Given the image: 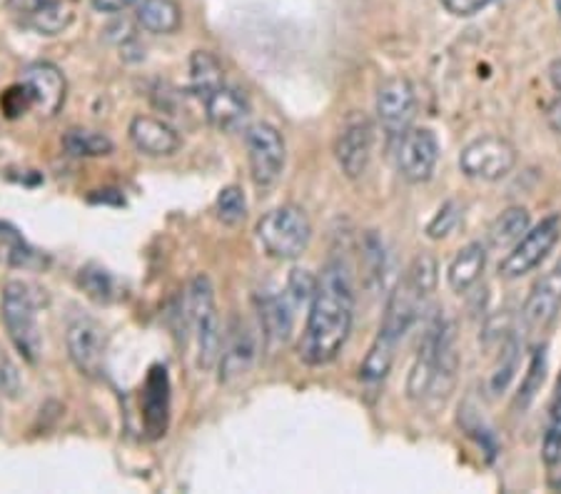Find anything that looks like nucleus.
<instances>
[{
	"mask_svg": "<svg viewBox=\"0 0 561 494\" xmlns=\"http://www.w3.org/2000/svg\"><path fill=\"white\" fill-rule=\"evenodd\" d=\"M557 11L561 13V0H557Z\"/></svg>",
	"mask_w": 561,
	"mask_h": 494,
	"instance_id": "39",
	"label": "nucleus"
},
{
	"mask_svg": "<svg viewBox=\"0 0 561 494\" xmlns=\"http://www.w3.org/2000/svg\"><path fill=\"white\" fill-rule=\"evenodd\" d=\"M457 337L455 325L437 320L424 335L417 359H414L407 392L412 400L424 402L430 398H445L457 377Z\"/></svg>",
	"mask_w": 561,
	"mask_h": 494,
	"instance_id": "3",
	"label": "nucleus"
},
{
	"mask_svg": "<svg viewBox=\"0 0 561 494\" xmlns=\"http://www.w3.org/2000/svg\"><path fill=\"white\" fill-rule=\"evenodd\" d=\"M375 150V128L365 115H355L350 118L334 140V158L337 165L347 177L357 180L367 173L369 160H373Z\"/></svg>",
	"mask_w": 561,
	"mask_h": 494,
	"instance_id": "12",
	"label": "nucleus"
},
{
	"mask_svg": "<svg viewBox=\"0 0 561 494\" xmlns=\"http://www.w3.org/2000/svg\"><path fill=\"white\" fill-rule=\"evenodd\" d=\"M80 287H83V290L90 295V298L93 300H101V302H107L113 298V277L105 273V269H101V267H85V269H80Z\"/></svg>",
	"mask_w": 561,
	"mask_h": 494,
	"instance_id": "30",
	"label": "nucleus"
},
{
	"mask_svg": "<svg viewBox=\"0 0 561 494\" xmlns=\"http://www.w3.org/2000/svg\"><path fill=\"white\" fill-rule=\"evenodd\" d=\"M437 260L432 255H417L412 260V265L407 267V273L389 295L377 340L392 347L400 345V340L420 320L422 310L427 308L434 287H437Z\"/></svg>",
	"mask_w": 561,
	"mask_h": 494,
	"instance_id": "2",
	"label": "nucleus"
},
{
	"mask_svg": "<svg viewBox=\"0 0 561 494\" xmlns=\"http://www.w3.org/2000/svg\"><path fill=\"white\" fill-rule=\"evenodd\" d=\"M514 165H517V148L502 135H482L469 142L459 156L461 173L472 180H484V183L506 177Z\"/></svg>",
	"mask_w": 561,
	"mask_h": 494,
	"instance_id": "8",
	"label": "nucleus"
},
{
	"mask_svg": "<svg viewBox=\"0 0 561 494\" xmlns=\"http://www.w3.org/2000/svg\"><path fill=\"white\" fill-rule=\"evenodd\" d=\"M293 305L295 300L289 298L287 290L283 298H277V295H267V298L260 302V320H262V328L267 332V337L283 340V343L289 337V332H293V322H295Z\"/></svg>",
	"mask_w": 561,
	"mask_h": 494,
	"instance_id": "25",
	"label": "nucleus"
},
{
	"mask_svg": "<svg viewBox=\"0 0 561 494\" xmlns=\"http://www.w3.org/2000/svg\"><path fill=\"white\" fill-rule=\"evenodd\" d=\"M103 349H105L103 330L95 320L78 318L68 328V355L72 359V365H76L83 375L88 377L101 375Z\"/></svg>",
	"mask_w": 561,
	"mask_h": 494,
	"instance_id": "15",
	"label": "nucleus"
},
{
	"mask_svg": "<svg viewBox=\"0 0 561 494\" xmlns=\"http://www.w3.org/2000/svg\"><path fill=\"white\" fill-rule=\"evenodd\" d=\"M255 232L262 250L277 260L300 257L312 240L310 218L297 205H279L262 215Z\"/></svg>",
	"mask_w": 561,
	"mask_h": 494,
	"instance_id": "6",
	"label": "nucleus"
},
{
	"mask_svg": "<svg viewBox=\"0 0 561 494\" xmlns=\"http://www.w3.org/2000/svg\"><path fill=\"white\" fill-rule=\"evenodd\" d=\"M547 120L551 128L561 135V97H557V101L547 107Z\"/></svg>",
	"mask_w": 561,
	"mask_h": 494,
	"instance_id": "37",
	"label": "nucleus"
},
{
	"mask_svg": "<svg viewBox=\"0 0 561 494\" xmlns=\"http://www.w3.org/2000/svg\"><path fill=\"white\" fill-rule=\"evenodd\" d=\"M185 320L193 328L197 343V367L201 370H213L220 363L222 353V332H220V314H217L215 290L207 275L193 277L187 287L185 298Z\"/></svg>",
	"mask_w": 561,
	"mask_h": 494,
	"instance_id": "4",
	"label": "nucleus"
},
{
	"mask_svg": "<svg viewBox=\"0 0 561 494\" xmlns=\"http://www.w3.org/2000/svg\"><path fill=\"white\" fill-rule=\"evenodd\" d=\"M545 377H547V357H545V349H537V355L531 357L529 372H527V377H524V384H522V392L517 400V404H522V410L527 407L534 398H537L541 384H545Z\"/></svg>",
	"mask_w": 561,
	"mask_h": 494,
	"instance_id": "31",
	"label": "nucleus"
},
{
	"mask_svg": "<svg viewBox=\"0 0 561 494\" xmlns=\"http://www.w3.org/2000/svg\"><path fill=\"white\" fill-rule=\"evenodd\" d=\"M549 78H551V85H554L559 93H561V58L551 62L549 68Z\"/></svg>",
	"mask_w": 561,
	"mask_h": 494,
	"instance_id": "38",
	"label": "nucleus"
},
{
	"mask_svg": "<svg viewBox=\"0 0 561 494\" xmlns=\"http://www.w3.org/2000/svg\"><path fill=\"white\" fill-rule=\"evenodd\" d=\"M135 21H138L142 31L170 35L183 23V11H180L175 0H140L138 11H135Z\"/></svg>",
	"mask_w": 561,
	"mask_h": 494,
	"instance_id": "21",
	"label": "nucleus"
},
{
	"mask_svg": "<svg viewBox=\"0 0 561 494\" xmlns=\"http://www.w3.org/2000/svg\"><path fill=\"white\" fill-rule=\"evenodd\" d=\"M317 290V277H312L307 269H293L287 280V295L295 300V305L312 302Z\"/></svg>",
	"mask_w": 561,
	"mask_h": 494,
	"instance_id": "32",
	"label": "nucleus"
},
{
	"mask_svg": "<svg viewBox=\"0 0 561 494\" xmlns=\"http://www.w3.org/2000/svg\"><path fill=\"white\" fill-rule=\"evenodd\" d=\"M559 238L561 215L551 212L537 225V228H529L527 235L512 248V253L500 263V275L504 280H517V277L537 269L541 265V260H545L551 253V248L557 245Z\"/></svg>",
	"mask_w": 561,
	"mask_h": 494,
	"instance_id": "9",
	"label": "nucleus"
},
{
	"mask_svg": "<svg viewBox=\"0 0 561 494\" xmlns=\"http://www.w3.org/2000/svg\"><path fill=\"white\" fill-rule=\"evenodd\" d=\"M21 83L28 88L33 107L41 115L53 118V115L60 113L68 95V85L56 66H50V62H33V66L23 70Z\"/></svg>",
	"mask_w": 561,
	"mask_h": 494,
	"instance_id": "13",
	"label": "nucleus"
},
{
	"mask_svg": "<svg viewBox=\"0 0 561 494\" xmlns=\"http://www.w3.org/2000/svg\"><path fill=\"white\" fill-rule=\"evenodd\" d=\"M128 133H130L133 146L148 158L175 156L180 146H183V140H180V135L173 125H168L165 120L150 118V115H138V118H133Z\"/></svg>",
	"mask_w": 561,
	"mask_h": 494,
	"instance_id": "17",
	"label": "nucleus"
},
{
	"mask_svg": "<svg viewBox=\"0 0 561 494\" xmlns=\"http://www.w3.org/2000/svg\"><path fill=\"white\" fill-rule=\"evenodd\" d=\"M250 175L257 191H273L285 173L287 146L283 133L270 123H255L245 130Z\"/></svg>",
	"mask_w": 561,
	"mask_h": 494,
	"instance_id": "7",
	"label": "nucleus"
},
{
	"mask_svg": "<svg viewBox=\"0 0 561 494\" xmlns=\"http://www.w3.org/2000/svg\"><path fill=\"white\" fill-rule=\"evenodd\" d=\"M245 218H248L245 193H242L238 185L225 187V191L217 195V220L228 225V228H238V225L245 222Z\"/></svg>",
	"mask_w": 561,
	"mask_h": 494,
	"instance_id": "28",
	"label": "nucleus"
},
{
	"mask_svg": "<svg viewBox=\"0 0 561 494\" xmlns=\"http://www.w3.org/2000/svg\"><path fill=\"white\" fill-rule=\"evenodd\" d=\"M439 160V140L430 128H410L397 148V168L407 183L420 185L434 175Z\"/></svg>",
	"mask_w": 561,
	"mask_h": 494,
	"instance_id": "11",
	"label": "nucleus"
},
{
	"mask_svg": "<svg viewBox=\"0 0 561 494\" xmlns=\"http://www.w3.org/2000/svg\"><path fill=\"white\" fill-rule=\"evenodd\" d=\"M76 18V3L72 0H53V3H41L33 11L23 15L28 28L41 35H58L68 28Z\"/></svg>",
	"mask_w": 561,
	"mask_h": 494,
	"instance_id": "22",
	"label": "nucleus"
},
{
	"mask_svg": "<svg viewBox=\"0 0 561 494\" xmlns=\"http://www.w3.org/2000/svg\"><path fill=\"white\" fill-rule=\"evenodd\" d=\"M0 105H3V111L11 115V118H15V115L31 111L33 97L28 93V88L21 83V85H15V88L8 90V93L0 97Z\"/></svg>",
	"mask_w": 561,
	"mask_h": 494,
	"instance_id": "34",
	"label": "nucleus"
},
{
	"mask_svg": "<svg viewBox=\"0 0 561 494\" xmlns=\"http://www.w3.org/2000/svg\"><path fill=\"white\" fill-rule=\"evenodd\" d=\"M492 3H496V0H442V5H445L447 11L457 18L477 15L479 11H484V8Z\"/></svg>",
	"mask_w": 561,
	"mask_h": 494,
	"instance_id": "35",
	"label": "nucleus"
},
{
	"mask_svg": "<svg viewBox=\"0 0 561 494\" xmlns=\"http://www.w3.org/2000/svg\"><path fill=\"white\" fill-rule=\"evenodd\" d=\"M545 462L561 464V377H559L557 398L551 402V410H549V422L545 433Z\"/></svg>",
	"mask_w": 561,
	"mask_h": 494,
	"instance_id": "29",
	"label": "nucleus"
},
{
	"mask_svg": "<svg viewBox=\"0 0 561 494\" xmlns=\"http://www.w3.org/2000/svg\"><path fill=\"white\" fill-rule=\"evenodd\" d=\"M0 318H3L13 347L23 355L25 363H38L43 337L38 325V302H35L31 285H25L23 280H11L3 287Z\"/></svg>",
	"mask_w": 561,
	"mask_h": 494,
	"instance_id": "5",
	"label": "nucleus"
},
{
	"mask_svg": "<svg viewBox=\"0 0 561 494\" xmlns=\"http://www.w3.org/2000/svg\"><path fill=\"white\" fill-rule=\"evenodd\" d=\"M257 357V337L248 322L234 320L228 332V337L222 340V353H220V380L230 382L234 377L245 375L252 363Z\"/></svg>",
	"mask_w": 561,
	"mask_h": 494,
	"instance_id": "16",
	"label": "nucleus"
},
{
	"mask_svg": "<svg viewBox=\"0 0 561 494\" xmlns=\"http://www.w3.org/2000/svg\"><path fill=\"white\" fill-rule=\"evenodd\" d=\"M205 115L213 128L222 133H232L242 128L245 120L250 118V101L242 90L232 85H222L205 101Z\"/></svg>",
	"mask_w": 561,
	"mask_h": 494,
	"instance_id": "18",
	"label": "nucleus"
},
{
	"mask_svg": "<svg viewBox=\"0 0 561 494\" xmlns=\"http://www.w3.org/2000/svg\"><path fill=\"white\" fill-rule=\"evenodd\" d=\"M62 148L76 158H103L113 152V140L98 130L70 128L62 135Z\"/></svg>",
	"mask_w": 561,
	"mask_h": 494,
	"instance_id": "26",
	"label": "nucleus"
},
{
	"mask_svg": "<svg viewBox=\"0 0 561 494\" xmlns=\"http://www.w3.org/2000/svg\"><path fill=\"white\" fill-rule=\"evenodd\" d=\"M459 220V208L457 203H447L445 208H442L437 215H434V220L427 225V235L439 240V238H447L451 228H455Z\"/></svg>",
	"mask_w": 561,
	"mask_h": 494,
	"instance_id": "33",
	"label": "nucleus"
},
{
	"mask_svg": "<svg viewBox=\"0 0 561 494\" xmlns=\"http://www.w3.org/2000/svg\"><path fill=\"white\" fill-rule=\"evenodd\" d=\"M225 85V73L220 60L207 50H195L190 58V90L205 103L215 90Z\"/></svg>",
	"mask_w": 561,
	"mask_h": 494,
	"instance_id": "23",
	"label": "nucleus"
},
{
	"mask_svg": "<svg viewBox=\"0 0 561 494\" xmlns=\"http://www.w3.org/2000/svg\"><path fill=\"white\" fill-rule=\"evenodd\" d=\"M95 11L101 13H123L125 8H130L138 3V0H90Z\"/></svg>",
	"mask_w": 561,
	"mask_h": 494,
	"instance_id": "36",
	"label": "nucleus"
},
{
	"mask_svg": "<svg viewBox=\"0 0 561 494\" xmlns=\"http://www.w3.org/2000/svg\"><path fill=\"white\" fill-rule=\"evenodd\" d=\"M529 225H531V218H529L527 208L504 210L500 218L490 225V232H486L490 248H494V250L514 248L524 235H527Z\"/></svg>",
	"mask_w": 561,
	"mask_h": 494,
	"instance_id": "24",
	"label": "nucleus"
},
{
	"mask_svg": "<svg viewBox=\"0 0 561 494\" xmlns=\"http://www.w3.org/2000/svg\"><path fill=\"white\" fill-rule=\"evenodd\" d=\"M355 320V290L342 260H332L317 277V290L300 340V357L310 367H322L337 359L347 345Z\"/></svg>",
	"mask_w": 561,
	"mask_h": 494,
	"instance_id": "1",
	"label": "nucleus"
},
{
	"mask_svg": "<svg viewBox=\"0 0 561 494\" xmlns=\"http://www.w3.org/2000/svg\"><path fill=\"white\" fill-rule=\"evenodd\" d=\"M561 310V267L547 273L531 287L527 302H524V325L531 332H547Z\"/></svg>",
	"mask_w": 561,
	"mask_h": 494,
	"instance_id": "14",
	"label": "nucleus"
},
{
	"mask_svg": "<svg viewBox=\"0 0 561 494\" xmlns=\"http://www.w3.org/2000/svg\"><path fill=\"white\" fill-rule=\"evenodd\" d=\"M170 410V384L165 367H152L142 392V422L150 437L165 435Z\"/></svg>",
	"mask_w": 561,
	"mask_h": 494,
	"instance_id": "19",
	"label": "nucleus"
},
{
	"mask_svg": "<svg viewBox=\"0 0 561 494\" xmlns=\"http://www.w3.org/2000/svg\"><path fill=\"white\" fill-rule=\"evenodd\" d=\"M33 250L25 245V240L18 235L11 225L0 222V265L25 267L31 265Z\"/></svg>",
	"mask_w": 561,
	"mask_h": 494,
	"instance_id": "27",
	"label": "nucleus"
},
{
	"mask_svg": "<svg viewBox=\"0 0 561 494\" xmlns=\"http://www.w3.org/2000/svg\"><path fill=\"white\" fill-rule=\"evenodd\" d=\"M486 265V248L482 242H469L459 250L447 269V283L455 292H467L469 287L479 283Z\"/></svg>",
	"mask_w": 561,
	"mask_h": 494,
	"instance_id": "20",
	"label": "nucleus"
},
{
	"mask_svg": "<svg viewBox=\"0 0 561 494\" xmlns=\"http://www.w3.org/2000/svg\"><path fill=\"white\" fill-rule=\"evenodd\" d=\"M417 115V93L407 78H389L377 90V120L389 138H402Z\"/></svg>",
	"mask_w": 561,
	"mask_h": 494,
	"instance_id": "10",
	"label": "nucleus"
}]
</instances>
